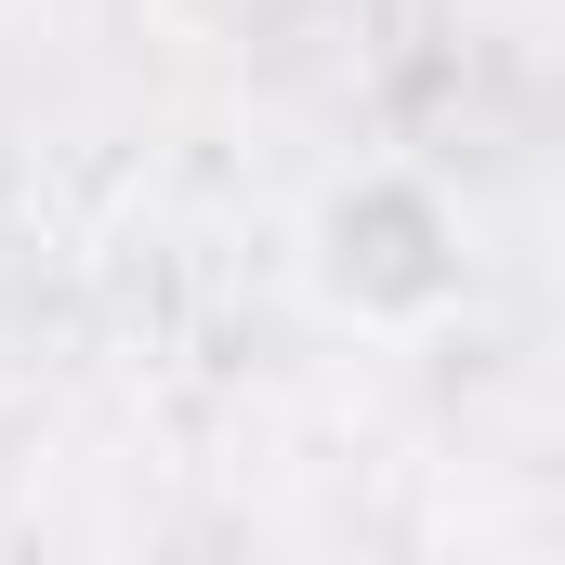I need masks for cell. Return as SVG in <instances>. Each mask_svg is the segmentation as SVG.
Instances as JSON below:
<instances>
[{
  "label": "cell",
  "instance_id": "obj_1",
  "mask_svg": "<svg viewBox=\"0 0 565 565\" xmlns=\"http://www.w3.org/2000/svg\"><path fill=\"white\" fill-rule=\"evenodd\" d=\"M302 289L355 329V342H422L460 316V289H473V224H460V198L408 171V158H355V171H329L316 184V211H302Z\"/></svg>",
  "mask_w": 565,
  "mask_h": 565
}]
</instances>
